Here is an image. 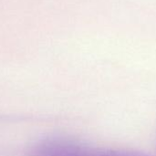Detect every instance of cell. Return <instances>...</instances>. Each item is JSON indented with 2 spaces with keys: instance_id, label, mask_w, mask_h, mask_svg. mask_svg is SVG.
I'll return each mask as SVG.
<instances>
[{
  "instance_id": "obj_1",
  "label": "cell",
  "mask_w": 156,
  "mask_h": 156,
  "mask_svg": "<svg viewBox=\"0 0 156 156\" xmlns=\"http://www.w3.org/2000/svg\"><path fill=\"white\" fill-rule=\"evenodd\" d=\"M87 147H88V146H85V147H84V148H83L81 151H80L79 153H77V154H72V155H69V156H80V154H82V153H83V151H84V150H85Z\"/></svg>"
}]
</instances>
